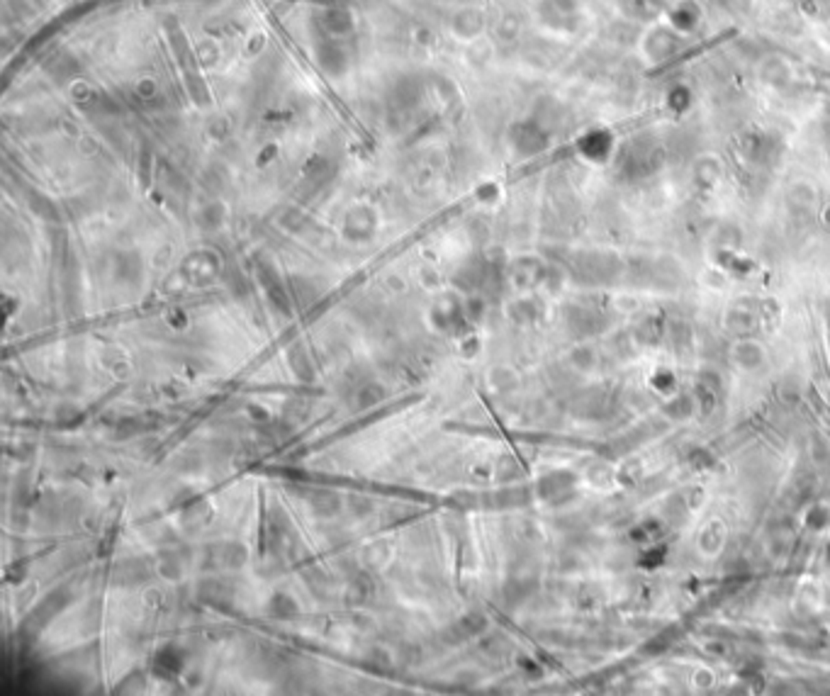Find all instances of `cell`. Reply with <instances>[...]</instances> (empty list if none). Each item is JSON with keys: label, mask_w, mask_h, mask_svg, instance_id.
Wrapping results in <instances>:
<instances>
[{"label": "cell", "mask_w": 830, "mask_h": 696, "mask_svg": "<svg viewBox=\"0 0 830 696\" xmlns=\"http://www.w3.org/2000/svg\"><path fill=\"white\" fill-rule=\"evenodd\" d=\"M161 572L166 575V577H181V562H178L176 557L163 560L161 562Z\"/></svg>", "instance_id": "obj_8"}, {"label": "cell", "mask_w": 830, "mask_h": 696, "mask_svg": "<svg viewBox=\"0 0 830 696\" xmlns=\"http://www.w3.org/2000/svg\"><path fill=\"white\" fill-rule=\"evenodd\" d=\"M290 365H292V370L297 373V378H302V380H312V378H314L312 360H310V356H307V351L302 346L290 348Z\"/></svg>", "instance_id": "obj_5"}, {"label": "cell", "mask_w": 830, "mask_h": 696, "mask_svg": "<svg viewBox=\"0 0 830 696\" xmlns=\"http://www.w3.org/2000/svg\"><path fill=\"white\" fill-rule=\"evenodd\" d=\"M149 577L151 568L141 557H127V560L117 562L113 570V582L119 587H139V584L149 582Z\"/></svg>", "instance_id": "obj_1"}, {"label": "cell", "mask_w": 830, "mask_h": 696, "mask_svg": "<svg viewBox=\"0 0 830 696\" xmlns=\"http://www.w3.org/2000/svg\"><path fill=\"white\" fill-rule=\"evenodd\" d=\"M385 397V390L380 385H363L358 392H356V399H358V407H370L375 402H380Z\"/></svg>", "instance_id": "obj_7"}, {"label": "cell", "mask_w": 830, "mask_h": 696, "mask_svg": "<svg viewBox=\"0 0 830 696\" xmlns=\"http://www.w3.org/2000/svg\"><path fill=\"white\" fill-rule=\"evenodd\" d=\"M246 562V550L244 546L239 543H227V546H220L217 548V568H224V570H236L241 568Z\"/></svg>", "instance_id": "obj_4"}, {"label": "cell", "mask_w": 830, "mask_h": 696, "mask_svg": "<svg viewBox=\"0 0 830 696\" xmlns=\"http://www.w3.org/2000/svg\"><path fill=\"white\" fill-rule=\"evenodd\" d=\"M183 667V658L176 648H161L154 658V669L161 677H176Z\"/></svg>", "instance_id": "obj_3"}, {"label": "cell", "mask_w": 830, "mask_h": 696, "mask_svg": "<svg viewBox=\"0 0 830 696\" xmlns=\"http://www.w3.org/2000/svg\"><path fill=\"white\" fill-rule=\"evenodd\" d=\"M295 614H297V604H295L292 596L283 594V592L273 594V599H270V616H275V618H292Z\"/></svg>", "instance_id": "obj_6"}, {"label": "cell", "mask_w": 830, "mask_h": 696, "mask_svg": "<svg viewBox=\"0 0 830 696\" xmlns=\"http://www.w3.org/2000/svg\"><path fill=\"white\" fill-rule=\"evenodd\" d=\"M307 504L314 511L316 516H334L341 509V499L336 492H329V489H314V492L307 497Z\"/></svg>", "instance_id": "obj_2"}]
</instances>
